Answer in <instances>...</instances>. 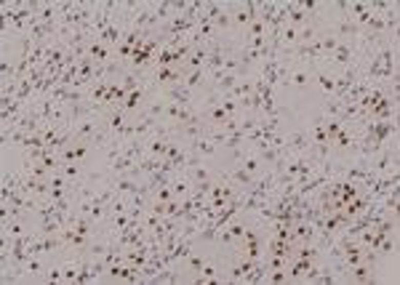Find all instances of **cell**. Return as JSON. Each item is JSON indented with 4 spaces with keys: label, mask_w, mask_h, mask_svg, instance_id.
Instances as JSON below:
<instances>
[{
    "label": "cell",
    "mask_w": 400,
    "mask_h": 285,
    "mask_svg": "<svg viewBox=\"0 0 400 285\" xmlns=\"http://www.w3.org/2000/svg\"><path fill=\"white\" fill-rule=\"evenodd\" d=\"M227 179H230L232 184H237V187H251L253 184V176L246 173L243 168H235L232 173H227Z\"/></svg>",
    "instance_id": "obj_10"
},
{
    "label": "cell",
    "mask_w": 400,
    "mask_h": 285,
    "mask_svg": "<svg viewBox=\"0 0 400 285\" xmlns=\"http://www.w3.org/2000/svg\"><path fill=\"white\" fill-rule=\"evenodd\" d=\"M317 83H320V88H323L326 93H333V91H336V80H333L331 75H326V72L317 75Z\"/></svg>",
    "instance_id": "obj_20"
},
{
    "label": "cell",
    "mask_w": 400,
    "mask_h": 285,
    "mask_svg": "<svg viewBox=\"0 0 400 285\" xmlns=\"http://www.w3.org/2000/svg\"><path fill=\"white\" fill-rule=\"evenodd\" d=\"M222 110L230 115V117H235V115L240 112V104H237V99H227V96H222Z\"/></svg>",
    "instance_id": "obj_21"
},
{
    "label": "cell",
    "mask_w": 400,
    "mask_h": 285,
    "mask_svg": "<svg viewBox=\"0 0 400 285\" xmlns=\"http://www.w3.org/2000/svg\"><path fill=\"white\" fill-rule=\"evenodd\" d=\"M267 272H270V269H267L262 261L256 264V267H253L251 269V272L243 277V282H248V285H256V282H267Z\"/></svg>",
    "instance_id": "obj_8"
},
{
    "label": "cell",
    "mask_w": 400,
    "mask_h": 285,
    "mask_svg": "<svg viewBox=\"0 0 400 285\" xmlns=\"http://www.w3.org/2000/svg\"><path fill=\"white\" fill-rule=\"evenodd\" d=\"M211 24H213V30H216V32H227V30H230V27H232V13L227 11V6H224V11Z\"/></svg>",
    "instance_id": "obj_11"
},
{
    "label": "cell",
    "mask_w": 400,
    "mask_h": 285,
    "mask_svg": "<svg viewBox=\"0 0 400 285\" xmlns=\"http://www.w3.org/2000/svg\"><path fill=\"white\" fill-rule=\"evenodd\" d=\"M182 83L190 88V91H195L197 86H203V83H206V70H192V72H187V77L182 80Z\"/></svg>",
    "instance_id": "obj_9"
},
{
    "label": "cell",
    "mask_w": 400,
    "mask_h": 285,
    "mask_svg": "<svg viewBox=\"0 0 400 285\" xmlns=\"http://www.w3.org/2000/svg\"><path fill=\"white\" fill-rule=\"evenodd\" d=\"M152 197H155V200H160V202H168V200H173V192H171V187H160Z\"/></svg>",
    "instance_id": "obj_26"
},
{
    "label": "cell",
    "mask_w": 400,
    "mask_h": 285,
    "mask_svg": "<svg viewBox=\"0 0 400 285\" xmlns=\"http://www.w3.org/2000/svg\"><path fill=\"white\" fill-rule=\"evenodd\" d=\"M88 56L96 59V62H107L110 59V48L102 46V43H88Z\"/></svg>",
    "instance_id": "obj_12"
},
{
    "label": "cell",
    "mask_w": 400,
    "mask_h": 285,
    "mask_svg": "<svg viewBox=\"0 0 400 285\" xmlns=\"http://www.w3.org/2000/svg\"><path fill=\"white\" fill-rule=\"evenodd\" d=\"M312 40H317L315 37V27L312 24L302 27V30H299V43H312Z\"/></svg>",
    "instance_id": "obj_24"
},
{
    "label": "cell",
    "mask_w": 400,
    "mask_h": 285,
    "mask_svg": "<svg viewBox=\"0 0 400 285\" xmlns=\"http://www.w3.org/2000/svg\"><path fill=\"white\" fill-rule=\"evenodd\" d=\"M326 117L328 120H339V123L344 126V107L339 101H328L326 104Z\"/></svg>",
    "instance_id": "obj_13"
},
{
    "label": "cell",
    "mask_w": 400,
    "mask_h": 285,
    "mask_svg": "<svg viewBox=\"0 0 400 285\" xmlns=\"http://www.w3.org/2000/svg\"><path fill=\"white\" fill-rule=\"evenodd\" d=\"M323 128H326V136H328V144L333 141V139H336L339 136V133H342V123H339V120H323Z\"/></svg>",
    "instance_id": "obj_16"
},
{
    "label": "cell",
    "mask_w": 400,
    "mask_h": 285,
    "mask_svg": "<svg viewBox=\"0 0 400 285\" xmlns=\"http://www.w3.org/2000/svg\"><path fill=\"white\" fill-rule=\"evenodd\" d=\"M203 267H206V259H203V256L190 253V269H192V272H203Z\"/></svg>",
    "instance_id": "obj_25"
},
{
    "label": "cell",
    "mask_w": 400,
    "mask_h": 285,
    "mask_svg": "<svg viewBox=\"0 0 400 285\" xmlns=\"http://www.w3.org/2000/svg\"><path fill=\"white\" fill-rule=\"evenodd\" d=\"M307 83H310V72H307V70H291V86L304 88Z\"/></svg>",
    "instance_id": "obj_18"
},
{
    "label": "cell",
    "mask_w": 400,
    "mask_h": 285,
    "mask_svg": "<svg viewBox=\"0 0 400 285\" xmlns=\"http://www.w3.org/2000/svg\"><path fill=\"white\" fill-rule=\"evenodd\" d=\"M168 141H171V139H147V155H152V157H166Z\"/></svg>",
    "instance_id": "obj_7"
},
{
    "label": "cell",
    "mask_w": 400,
    "mask_h": 285,
    "mask_svg": "<svg viewBox=\"0 0 400 285\" xmlns=\"http://www.w3.org/2000/svg\"><path fill=\"white\" fill-rule=\"evenodd\" d=\"M291 277H288V272L286 269H272V275H267V282H275V285H283V282H288Z\"/></svg>",
    "instance_id": "obj_22"
},
{
    "label": "cell",
    "mask_w": 400,
    "mask_h": 285,
    "mask_svg": "<svg viewBox=\"0 0 400 285\" xmlns=\"http://www.w3.org/2000/svg\"><path fill=\"white\" fill-rule=\"evenodd\" d=\"M360 35H363V27H357L350 16H342L339 24H336V30H333V37H339V40L342 37H355L357 40Z\"/></svg>",
    "instance_id": "obj_3"
},
{
    "label": "cell",
    "mask_w": 400,
    "mask_h": 285,
    "mask_svg": "<svg viewBox=\"0 0 400 285\" xmlns=\"http://www.w3.org/2000/svg\"><path fill=\"white\" fill-rule=\"evenodd\" d=\"M240 162H243V166H240V168H243L246 173H251L253 179H256V176H259V171H262V160H259L256 155H253V152H246Z\"/></svg>",
    "instance_id": "obj_6"
},
{
    "label": "cell",
    "mask_w": 400,
    "mask_h": 285,
    "mask_svg": "<svg viewBox=\"0 0 400 285\" xmlns=\"http://www.w3.org/2000/svg\"><path fill=\"white\" fill-rule=\"evenodd\" d=\"M37 232L43 235V237H51V235H59V232H62V227H59L56 219H48V221H40Z\"/></svg>",
    "instance_id": "obj_14"
},
{
    "label": "cell",
    "mask_w": 400,
    "mask_h": 285,
    "mask_svg": "<svg viewBox=\"0 0 400 285\" xmlns=\"http://www.w3.org/2000/svg\"><path fill=\"white\" fill-rule=\"evenodd\" d=\"M171 179H173V176H171V173H163V171H155V173H150V176H147V187H150V192L155 195V192H157V189H160V187H168V184H171Z\"/></svg>",
    "instance_id": "obj_5"
},
{
    "label": "cell",
    "mask_w": 400,
    "mask_h": 285,
    "mask_svg": "<svg viewBox=\"0 0 400 285\" xmlns=\"http://www.w3.org/2000/svg\"><path fill=\"white\" fill-rule=\"evenodd\" d=\"M64 282V275H62V267H51L46 269V275H43V282Z\"/></svg>",
    "instance_id": "obj_23"
},
{
    "label": "cell",
    "mask_w": 400,
    "mask_h": 285,
    "mask_svg": "<svg viewBox=\"0 0 400 285\" xmlns=\"http://www.w3.org/2000/svg\"><path fill=\"white\" fill-rule=\"evenodd\" d=\"M163 96H166V101H173V104H179V107H195V93L187 88L184 83L163 88Z\"/></svg>",
    "instance_id": "obj_1"
},
{
    "label": "cell",
    "mask_w": 400,
    "mask_h": 285,
    "mask_svg": "<svg viewBox=\"0 0 400 285\" xmlns=\"http://www.w3.org/2000/svg\"><path fill=\"white\" fill-rule=\"evenodd\" d=\"M62 173H64L72 184H77V179H80V166H77V162H64V166H62Z\"/></svg>",
    "instance_id": "obj_19"
},
{
    "label": "cell",
    "mask_w": 400,
    "mask_h": 285,
    "mask_svg": "<svg viewBox=\"0 0 400 285\" xmlns=\"http://www.w3.org/2000/svg\"><path fill=\"white\" fill-rule=\"evenodd\" d=\"M77 272H80V261H67V264L62 267L64 282H77Z\"/></svg>",
    "instance_id": "obj_15"
},
{
    "label": "cell",
    "mask_w": 400,
    "mask_h": 285,
    "mask_svg": "<svg viewBox=\"0 0 400 285\" xmlns=\"http://www.w3.org/2000/svg\"><path fill=\"white\" fill-rule=\"evenodd\" d=\"M166 104H168V101H152V104L144 110V115H147V117H155V120H160V117L166 115Z\"/></svg>",
    "instance_id": "obj_17"
},
{
    "label": "cell",
    "mask_w": 400,
    "mask_h": 285,
    "mask_svg": "<svg viewBox=\"0 0 400 285\" xmlns=\"http://www.w3.org/2000/svg\"><path fill=\"white\" fill-rule=\"evenodd\" d=\"M326 62L336 64V67H352V64H357V59H355V46H350V43H344V40H339L336 51H333L331 56H326Z\"/></svg>",
    "instance_id": "obj_2"
},
{
    "label": "cell",
    "mask_w": 400,
    "mask_h": 285,
    "mask_svg": "<svg viewBox=\"0 0 400 285\" xmlns=\"http://www.w3.org/2000/svg\"><path fill=\"white\" fill-rule=\"evenodd\" d=\"M171 192H173V197H176V200H182V197H187V195H190V189H192V181L190 179H187V173H179V176H173V179H171Z\"/></svg>",
    "instance_id": "obj_4"
}]
</instances>
